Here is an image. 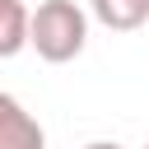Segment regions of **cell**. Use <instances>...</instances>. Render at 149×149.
<instances>
[{
    "label": "cell",
    "mask_w": 149,
    "mask_h": 149,
    "mask_svg": "<svg viewBox=\"0 0 149 149\" xmlns=\"http://www.w3.org/2000/svg\"><path fill=\"white\" fill-rule=\"evenodd\" d=\"M88 14L112 33H135L149 23V0H88Z\"/></svg>",
    "instance_id": "3"
},
{
    "label": "cell",
    "mask_w": 149,
    "mask_h": 149,
    "mask_svg": "<svg viewBox=\"0 0 149 149\" xmlns=\"http://www.w3.org/2000/svg\"><path fill=\"white\" fill-rule=\"evenodd\" d=\"M84 42H88V14L74 0H42L28 14V47L42 61L65 65L84 51Z\"/></svg>",
    "instance_id": "1"
},
{
    "label": "cell",
    "mask_w": 149,
    "mask_h": 149,
    "mask_svg": "<svg viewBox=\"0 0 149 149\" xmlns=\"http://www.w3.org/2000/svg\"><path fill=\"white\" fill-rule=\"evenodd\" d=\"M28 47V9L23 0H0V61Z\"/></svg>",
    "instance_id": "4"
},
{
    "label": "cell",
    "mask_w": 149,
    "mask_h": 149,
    "mask_svg": "<svg viewBox=\"0 0 149 149\" xmlns=\"http://www.w3.org/2000/svg\"><path fill=\"white\" fill-rule=\"evenodd\" d=\"M0 149H47V130L14 93H0Z\"/></svg>",
    "instance_id": "2"
},
{
    "label": "cell",
    "mask_w": 149,
    "mask_h": 149,
    "mask_svg": "<svg viewBox=\"0 0 149 149\" xmlns=\"http://www.w3.org/2000/svg\"><path fill=\"white\" fill-rule=\"evenodd\" d=\"M144 149H149V144H144Z\"/></svg>",
    "instance_id": "6"
},
{
    "label": "cell",
    "mask_w": 149,
    "mask_h": 149,
    "mask_svg": "<svg viewBox=\"0 0 149 149\" xmlns=\"http://www.w3.org/2000/svg\"><path fill=\"white\" fill-rule=\"evenodd\" d=\"M84 149H121V144H116V140H88Z\"/></svg>",
    "instance_id": "5"
}]
</instances>
